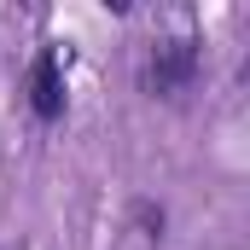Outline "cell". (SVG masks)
<instances>
[{"mask_svg":"<svg viewBox=\"0 0 250 250\" xmlns=\"http://www.w3.org/2000/svg\"><path fill=\"white\" fill-rule=\"evenodd\" d=\"M192 76H198V41H192V35H163V41H151V53H146V87H151L157 99L187 93Z\"/></svg>","mask_w":250,"mask_h":250,"instance_id":"6da1fadb","label":"cell"},{"mask_svg":"<svg viewBox=\"0 0 250 250\" xmlns=\"http://www.w3.org/2000/svg\"><path fill=\"white\" fill-rule=\"evenodd\" d=\"M64 70H70V53H64V47H41L35 64H29V111H35L41 123H59L64 105H70Z\"/></svg>","mask_w":250,"mask_h":250,"instance_id":"7a4b0ae2","label":"cell"}]
</instances>
